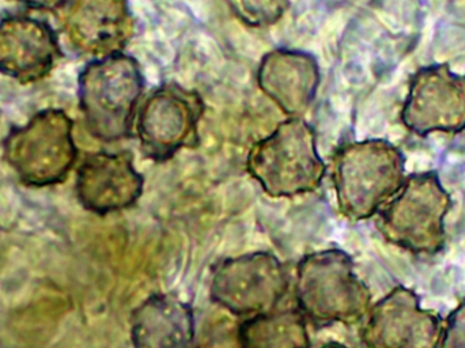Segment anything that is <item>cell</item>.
I'll return each mask as SVG.
<instances>
[{"label": "cell", "instance_id": "6", "mask_svg": "<svg viewBox=\"0 0 465 348\" xmlns=\"http://www.w3.org/2000/svg\"><path fill=\"white\" fill-rule=\"evenodd\" d=\"M3 158L25 185L45 188L62 184L78 158L73 120L62 109L37 112L5 136Z\"/></svg>", "mask_w": 465, "mask_h": 348}, {"label": "cell", "instance_id": "4", "mask_svg": "<svg viewBox=\"0 0 465 348\" xmlns=\"http://www.w3.org/2000/svg\"><path fill=\"white\" fill-rule=\"evenodd\" d=\"M246 171L271 197H295L317 191L327 165L314 128L302 117H289L251 147Z\"/></svg>", "mask_w": 465, "mask_h": 348}, {"label": "cell", "instance_id": "14", "mask_svg": "<svg viewBox=\"0 0 465 348\" xmlns=\"http://www.w3.org/2000/svg\"><path fill=\"white\" fill-rule=\"evenodd\" d=\"M260 90L289 117H302L319 92V63L306 52L275 49L257 68Z\"/></svg>", "mask_w": 465, "mask_h": 348}, {"label": "cell", "instance_id": "3", "mask_svg": "<svg viewBox=\"0 0 465 348\" xmlns=\"http://www.w3.org/2000/svg\"><path fill=\"white\" fill-rule=\"evenodd\" d=\"M295 298L301 313L314 325H352L371 306V293L355 273L352 257L330 248L306 254L298 263Z\"/></svg>", "mask_w": 465, "mask_h": 348}, {"label": "cell", "instance_id": "13", "mask_svg": "<svg viewBox=\"0 0 465 348\" xmlns=\"http://www.w3.org/2000/svg\"><path fill=\"white\" fill-rule=\"evenodd\" d=\"M143 185L130 152H98L87 155L79 166L75 194L87 211L108 215L136 204Z\"/></svg>", "mask_w": 465, "mask_h": 348}, {"label": "cell", "instance_id": "1", "mask_svg": "<svg viewBox=\"0 0 465 348\" xmlns=\"http://www.w3.org/2000/svg\"><path fill=\"white\" fill-rule=\"evenodd\" d=\"M331 177L341 215L366 221L401 191L407 178L406 157L384 139L350 142L333 154Z\"/></svg>", "mask_w": 465, "mask_h": 348}, {"label": "cell", "instance_id": "2", "mask_svg": "<svg viewBox=\"0 0 465 348\" xmlns=\"http://www.w3.org/2000/svg\"><path fill=\"white\" fill-rule=\"evenodd\" d=\"M144 92L141 65L124 52L87 63L79 74V108L93 138L105 144L133 135Z\"/></svg>", "mask_w": 465, "mask_h": 348}, {"label": "cell", "instance_id": "18", "mask_svg": "<svg viewBox=\"0 0 465 348\" xmlns=\"http://www.w3.org/2000/svg\"><path fill=\"white\" fill-rule=\"evenodd\" d=\"M439 348H465V298L445 320Z\"/></svg>", "mask_w": 465, "mask_h": 348}, {"label": "cell", "instance_id": "16", "mask_svg": "<svg viewBox=\"0 0 465 348\" xmlns=\"http://www.w3.org/2000/svg\"><path fill=\"white\" fill-rule=\"evenodd\" d=\"M240 348H309L308 320L300 309L249 317L238 331Z\"/></svg>", "mask_w": 465, "mask_h": 348}, {"label": "cell", "instance_id": "17", "mask_svg": "<svg viewBox=\"0 0 465 348\" xmlns=\"http://www.w3.org/2000/svg\"><path fill=\"white\" fill-rule=\"evenodd\" d=\"M242 24L252 27L275 25L289 8V0H223Z\"/></svg>", "mask_w": 465, "mask_h": 348}, {"label": "cell", "instance_id": "9", "mask_svg": "<svg viewBox=\"0 0 465 348\" xmlns=\"http://www.w3.org/2000/svg\"><path fill=\"white\" fill-rule=\"evenodd\" d=\"M410 133L460 134L465 130V75L453 73L450 65L420 67L410 81L401 114Z\"/></svg>", "mask_w": 465, "mask_h": 348}, {"label": "cell", "instance_id": "10", "mask_svg": "<svg viewBox=\"0 0 465 348\" xmlns=\"http://www.w3.org/2000/svg\"><path fill=\"white\" fill-rule=\"evenodd\" d=\"M361 341L366 348H439L444 320L423 309L414 290L396 286L365 316Z\"/></svg>", "mask_w": 465, "mask_h": 348}, {"label": "cell", "instance_id": "8", "mask_svg": "<svg viewBox=\"0 0 465 348\" xmlns=\"http://www.w3.org/2000/svg\"><path fill=\"white\" fill-rule=\"evenodd\" d=\"M289 275L278 256L252 252L223 260L213 271L210 297L238 317L270 313L289 290Z\"/></svg>", "mask_w": 465, "mask_h": 348}, {"label": "cell", "instance_id": "15", "mask_svg": "<svg viewBox=\"0 0 465 348\" xmlns=\"http://www.w3.org/2000/svg\"><path fill=\"white\" fill-rule=\"evenodd\" d=\"M135 348H198L195 314L174 294H153L131 314Z\"/></svg>", "mask_w": 465, "mask_h": 348}, {"label": "cell", "instance_id": "20", "mask_svg": "<svg viewBox=\"0 0 465 348\" xmlns=\"http://www.w3.org/2000/svg\"><path fill=\"white\" fill-rule=\"evenodd\" d=\"M322 348H350V347H347V346H344V344H341V343H328V344H325L324 347Z\"/></svg>", "mask_w": 465, "mask_h": 348}, {"label": "cell", "instance_id": "11", "mask_svg": "<svg viewBox=\"0 0 465 348\" xmlns=\"http://www.w3.org/2000/svg\"><path fill=\"white\" fill-rule=\"evenodd\" d=\"M62 29L74 51L100 59L124 51L135 22L128 0H68Z\"/></svg>", "mask_w": 465, "mask_h": 348}, {"label": "cell", "instance_id": "7", "mask_svg": "<svg viewBox=\"0 0 465 348\" xmlns=\"http://www.w3.org/2000/svg\"><path fill=\"white\" fill-rule=\"evenodd\" d=\"M203 114V100L195 90L174 82L155 87L136 114L142 153L154 163H165L180 150L198 146Z\"/></svg>", "mask_w": 465, "mask_h": 348}, {"label": "cell", "instance_id": "12", "mask_svg": "<svg viewBox=\"0 0 465 348\" xmlns=\"http://www.w3.org/2000/svg\"><path fill=\"white\" fill-rule=\"evenodd\" d=\"M63 57L48 22L29 15L0 19V74L21 85L45 79Z\"/></svg>", "mask_w": 465, "mask_h": 348}, {"label": "cell", "instance_id": "5", "mask_svg": "<svg viewBox=\"0 0 465 348\" xmlns=\"http://www.w3.org/2000/svg\"><path fill=\"white\" fill-rule=\"evenodd\" d=\"M453 200L437 172L407 175L401 191L380 210L382 237L410 254L434 256L447 243L445 219Z\"/></svg>", "mask_w": 465, "mask_h": 348}, {"label": "cell", "instance_id": "19", "mask_svg": "<svg viewBox=\"0 0 465 348\" xmlns=\"http://www.w3.org/2000/svg\"><path fill=\"white\" fill-rule=\"evenodd\" d=\"M11 2L21 3L33 10L56 11L62 10L68 0H11Z\"/></svg>", "mask_w": 465, "mask_h": 348}]
</instances>
